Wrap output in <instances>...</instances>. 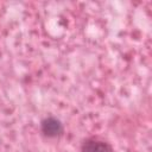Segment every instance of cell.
I'll list each match as a JSON object with an SVG mask.
<instances>
[{"mask_svg": "<svg viewBox=\"0 0 152 152\" xmlns=\"http://www.w3.org/2000/svg\"><path fill=\"white\" fill-rule=\"evenodd\" d=\"M81 152H114L109 142L97 139V138H87L82 141Z\"/></svg>", "mask_w": 152, "mask_h": 152, "instance_id": "cell-2", "label": "cell"}, {"mask_svg": "<svg viewBox=\"0 0 152 152\" xmlns=\"http://www.w3.org/2000/svg\"><path fill=\"white\" fill-rule=\"evenodd\" d=\"M63 124L55 116H48L40 121V132L46 138H58L63 134Z\"/></svg>", "mask_w": 152, "mask_h": 152, "instance_id": "cell-1", "label": "cell"}]
</instances>
